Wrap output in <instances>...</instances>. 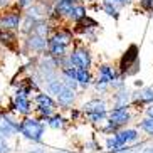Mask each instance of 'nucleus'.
Masks as SVG:
<instances>
[{"mask_svg":"<svg viewBox=\"0 0 153 153\" xmlns=\"http://www.w3.org/2000/svg\"><path fill=\"white\" fill-rule=\"evenodd\" d=\"M45 121H42L39 116L30 114L24 116L20 120V135L32 145H42L45 136Z\"/></svg>","mask_w":153,"mask_h":153,"instance_id":"1","label":"nucleus"},{"mask_svg":"<svg viewBox=\"0 0 153 153\" xmlns=\"http://www.w3.org/2000/svg\"><path fill=\"white\" fill-rule=\"evenodd\" d=\"M69 59L76 69H93V52L84 42H74L69 51Z\"/></svg>","mask_w":153,"mask_h":153,"instance_id":"2","label":"nucleus"},{"mask_svg":"<svg viewBox=\"0 0 153 153\" xmlns=\"http://www.w3.org/2000/svg\"><path fill=\"white\" fill-rule=\"evenodd\" d=\"M135 118H136V109H133L131 104L130 106H113L108 111V121L116 125L118 128L128 126Z\"/></svg>","mask_w":153,"mask_h":153,"instance_id":"3","label":"nucleus"},{"mask_svg":"<svg viewBox=\"0 0 153 153\" xmlns=\"http://www.w3.org/2000/svg\"><path fill=\"white\" fill-rule=\"evenodd\" d=\"M47 42L49 39L41 37L30 32V34H25L22 36V41H20V47L25 54H34V56H41L44 52H47Z\"/></svg>","mask_w":153,"mask_h":153,"instance_id":"4","label":"nucleus"},{"mask_svg":"<svg viewBox=\"0 0 153 153\" xmlns=\"http://www.w3.org/2000/svg\"><path fill=\"white\" fill-rule=\"evenodd\" d=\"M22 22H24V10H20L19 7H12L5 12H0V29L20 32Z\"/></svg>","mask_w":153,"mask_h":153,"instance_id":"5","label":"nucleus"},{"mask_svg":"<svg viewBox=\"0 0 153 153\" xmlns=\"http://www.w3.org/2000/svg\"><path fill=\"white\" fill-rule=\"evenodd\" d=\"M0 135L7 136L9 140L20 135V121L15 118V114L9 111H0Z\"/></svg>","mask_w":153,"mask_h":153,"instance_id":"6","label":"nucleus"},{"mask_svg":"<svg viewBox=\"0 0 153 153\" xmlns=\"http://www.w3.org/2000/svg\"><path fill=\"white\" fill-rule=\"evenodd\" d=\"M153 104V86H143V88H136L133 91V98H131V106L136 111H143L145 106Z\"/></svg>","mask_w":153,"mask_h":153,"instance_id":"7","label":"nucleus"},{"mask_svg":"<svg viewBox=\"0 0 153 153\" xmlns=\"http://www.w3.org/2000/svg\"><path fill=\"white\" fill-rule=\"evenodd\" d=\"M136 61H140V47L136 44H130L128 47H126V51L121 54V57H120V62H118L120 72L126 77L128 69H130Z\"/></svg>","mask_w":153,"mask_h":153,"instance_id":"8","label":"nucleus"},{"mask_svg":"<svg viewBox=\"0 0 153 153\" xmlns=\"http://www.w3.org/2000/svg\"><path fill=\"white\" fill-rule=\"evenodd\" d=\"M79 108L86 114H93V113H108L109 111V103L104 96H94V98L86 99L84 103H81Z\"/></svg>","mask_w":153,"mask_h":153,"instance_id":"9","label":"nucleus"},{"mask_svg":"<svg viewBox=\"0 0 153 153\" xmlns=\"http://www.w3.org/2000/svg\"><path fill=\"white\" fill-rule=\"evenodd\" d=\"M77 98H79V91L71 89L64 84L62 89L59 91V94L56 96V101L59 104V109H64V111H69L71 108H74L77 103Z\"/></svg>","mask_w":153,"mask_h":153,"instance_id":"10","label":"nucleus"},{"mask_svg":"<svg viewBox=\"0 0 153 153\" xmlns=\"http://www.w3.org/2000/svg\"><path fill=\"white\" fill-rule=\"evenodd\" d=\"M114 136H116L118 141H120L121 145H125V146L135 145L136 141L141 140V136H140V130L136 128V126H125V128H121L120 131H116Z\"/></svg>","mask_w":153,"mask_h":153,"instance_id":"11","label":"nucleus"},{"mask_svg":"<svg viewBox=\"0 0 153 153\" xmlns=\"http://www.w3.org/2000/svg\"><path fill=\"white\" fill-rule=\"evenodd\" d=\"M20 32L17 30H7V29H0V42L5 49L9 51H19L20 49Z\"/></svg>","mask_w":153,"mask_h":153,"instance_id":"12","label":"nucleus"},{"mask_svg":"<svg viewBox=\"0 0 153 153\" xmlns=\"http://www.w3.org/2000/svg\"><path fill=\"white\" fill-rule=\"evenodd\" d=\"M34 104L36 108H47L52 111H59V104L54 96H51L47 91H37L34 94Z\"/></svg>","mask_w":153,"mask_h":153,"instance_id":"13","label":"nucleus"},{"mask_svg":"<svg viewBox=\"0 0 153 153\" xmlns=\"http://www.w3.org/2000/svg\"><path fill=\"white\" fill-rule=\"evenodd\" d=\"M131 98H133V91L130 88H123L120 91H113L111 96H109L113 106H130Z\"/></svg>","mask_w":153,"mask_h":153,"instance_id":"14","label":"nucleus"},{"mask_svg":"<svg viewBox=\"0 0 153 153\" xmlns=\"http://www.w3.org/2000/svg\"><path fill=\"white\" fill-rule=\"evenodd\" d=\"M79 2H82V0H52V12H56L66 22V17L71 12V9Z\"/></svg>","mask_w":153,"mask_h":153,"instance_id":"15","label":"nucleus"},{"mask_svg":"<svg viewBox=\"0 0 153 153\" xmlns=\"http://www.w3.org/2000/svg\"><path fill=\"white\" fill-rule=\"evenodd\" d=\"M69 123H71V120H69V118H66L61 111L54 113L52 116H49L47 120H45V125H47V128H51V130H54V131L66 130V128L69 126Z\"/></svg>","mask_w":153,"mask_h":153,"instance_id":"16","label":"nucleus"},{"mask_svg":"<svg viewBox=\"0 0 153 153\" xmlns=\"http://www.w3.org/2000/svg\"><path fill=\"white\" fill-rule=\"evenodd\" d=\"M86 15H89L88 14V7L84 5V2H79V4H76L74 7H72L71 12L68 14V17H66V24H74V25H76L77 22H81Z\"/></svg>","mask_w":153,"mask_h":153,"instance_id":"17","label":"nucleus"},{"mask_svg":"<svg viewBox=\"0 0 153 153\" xmlns=\"http://www.w3.org/2000/svg\"><path fill=\"white\" fill-rule=\"evenodd\" d=\"M76 79H77V84H79L81 91H88L94 84V74H93L91 69H77Z\"/></svg>","mask_w":153,"mask_h":153,"instance_id":"18","label":"nucleus"},{"mask_svg":"<svg viewBox=\"0 0 153 153\" xmlns=\"http://www.w3.org/2000/svg\"><path fill=\"white\" fill-rule=\"evenodd\" d=\"M69 51H71V47H66V45H62V44H57V42L51 41V39H49V42H47V52H49L51 56H54L56 59L68 56Z\"/></svg>","mask_w":153,"mask_h":153,"instance_id":"19","label":"nucleus"},{"mask_svg":"<svg viewBox=\"0 0 153 153\" xmlns=\"http://www.w3.org/2000/svg\"><path fill=\"white\" fill-rule=\"evenodd\" d=\"M99 7H101V10H103L104 14L113 17L114 20L120 19V7L113 0H99Z\"/></svg>","mask_w":153,"mask_h":153,"instance_id":"20","label":"nucleus"},{"mask_svg":"<svg viewBox=\"0 0 153 153\" xmlns=\"http://www.w3.org/2000/svg\"><path fill=\"white\" fill-rule=\"evenodd\" d=\"M136 128H138L141 133L146 135V140H153V118L143 116L136 123Z\"/></svg>","mask_w":153,"mask_h":153,"instance_id":"21","label":"nucleus"},{"mask_svg":"<svg viewBox=\"0 0 153 153\" xmlns=\"http://www.w3.org/2000/svg\"><path fill=\"white\" fill-rule=\"evenodd\" d=\"M103 148H104V152H108V153H116V152H120V150L125 148V145L120 143L114 135H106Z\"/></svg>","mask_w":153,"mask_h":153,"instance_id":"22","label":"nucleus"},{"mask_svg":"<svg viewBox=\"0 0 153 153\" xmlns=\"http://www.w3.org/2000/svg\"><path fill=\"white\" fill-rule=\"evenodd\" d=\"M62 86H64L62 79H61V76H57V77H54V79H51V81L44 82V89L47 91L51 96L56 98V96L59 94V91L62 89Z\"/></svg>","mask_w":153,"mask_h":153,"instance_id":"23","label":"nucleus"},{"mask_svg":"<svg viewBox=\"0 0 153 153\" xmlns=\"http://www.w3.org/2000/svg\"><path fill=\"white\" fill-rule=\"evenodd\" d=\"M74 27H76V29H98V27H99V24H98V20H94L93 17L86 15V17L82 19L81 22H77Z\"/></svg>","mask_w":153,"mask_h":153,"instance_id":"24","label":"nucleus"},{"mask_svg":"<svg viewBox=\"0 0 153 153\" xmlns=\"http://www.w3.org/2000/svg\"><path fill=\"white\" fill-rule=\"evenodd\" d=\"M103 150L104 148L96 141V140H93V141H86L84 143V153H101Z\"/></svg>","mask_w":153,"mask_h":153,"instance_id":"25","label":"nucleus"},{"mask_svg":"<svg viewBox=\"0 0 153 153\" xmlns=\"http://www.w3.org/2000/svg\"><path fill=\"white\" fill-rule=\"evenodd\" d=\"M12 152H14V148H12L9 138L0 135V153H12Z\"/></svg>","mask_w":153,"mask_h":153,"instance_id":"26","label":"nucleus"},{"mask_svg":"<svg viewBox=\"0 0 153 153\" xmlns=\"http://www.w3.org/2000/svg\"><path fill=\"white\" fill-rule=\"evenodd\" d=\"M84 118V113H82V109L81 108H71L69 109V120L71 121H79V120H82Z\"/></svg>","mask_w":153,"mask_h":153,"instance_id":"27","label":"nucleus"},{"mask_svg":"<svg viewBox=\"0 0 153 153\" xmlns=\"http://www.w3.org/2000/svg\"><path fill=\"white\" fill-rule=\"evenodd\" d=\"M138 7L143 12H152L153 14V0H138Z\"/></svg>","mask_w":153,"mask_h":153,"instance_id":"28","label":"nucleus"},{"mask_svg":"<svg viewBox=\"0 0 153 153\" xmlns=\"http://www.w3.org/2000/svg\"><path fill=\"white\" fill-rule=\"evenodd\" d=\"M140 69H141V61H136L133 66H131L130 69H128V72H126V77H133V76H136L140 72Z\"/></svg>","mask_w":153,"mask_h":153,"instance_id":"29","label":"nucleus"},{"mask_svg":"<svg viewBox=\"0 0 153 153\" xmlns=\"http://www.w3.org/2000/svg\"><path fill=\"white\" fill-rule=\"evenodd\" d=\"M37 0H15V7H19L20 10H25L29 9L32 4H36Z\"/></svg>","mask_w":153,"mask_h":153,"instance_id":"30","label":"nucleus"},{"mask_svg":"<svg viewBox=\"0 0 153 153\" xmlns=\"http://www.w3.org/2000/svg\"><path fill=\"white\" fill-rule=\"evenodd\" d=\"M12 7H15V0H0V12H5Z\"/></svg>","mask_w":153,"mask_h":153,"instance_id":"31","label":"nucleus"},{"mask_svg":"<svg viewBox=\"0 0 153 153\" xmlns=\"http://www.w3.org/2000/svg\"><path fill=\"white\" fill-rule=\"evenodd\" d=\"M25 153H49L44 146H30L29 150H25Z\"/></svg>","mask_w":153,"mask_h":153,"instance_id":"32","label":"nucleus"},{"mask_svg":"<svg viewBox=\"0 0 153 153\" xmlns=\"http://www.w3.org/2000/svg\"><path fill=\"white\" fill-rule=\"evenodd\" d=\"M143 116H148V118H153V104H148V106H145L143 111Z\"/></svg>","mask_w":153,"mask_h":153,"instance_id":"33","label":"nucleus"},{"mask_svg":"<svg viewBox=\"0 0 153 153\" xmlns=\"http://www.w3.org/2000/svg\"><path fill=\"white\" fill-rule=\"evenodd\" d=\"M113 2H114V4L120 7V9H123V7H126V5H130L133 0H113Z\"/></svg>","mask_w":153,"mask_h":153,"instance_id":"34","label":"nucleus"},{"mask_svg":"<svg viewBox=\"0 0 153 153\" xmlns=\"http://www.w3.org/2000/svg\"><path fill=\"white\" fill-rule=\"evenodd\" d=\"M141 153H153V143H150V141H146V145L143 146V150H141Z\"/></svg>","mask_w":153,"mask_h":153,"instance_id":"35","label":"nucleus"},{"mask_svg":"<svg viewBox=\"0 0 153 153\" xmlns=\"http://www.w3.org/2000/svg\"><path fill=\"white\" fill-rule=\"evenodd\" d=\"M116 153H138V152H136V150L130 145V146H125L123 150H120V152H116Z\"/></svg>","mask_w":153,"mask_h":153,"instance_id":"36","label":"nucleus"},{"mask_svg":"<svg viewBox=\"0 0 153 153\" xmlns=\"http://www.w3.org/2000/svg\"><path fill=\"white\" fill-rule=\"evenodd\" d=\"M135 88H143V82H141V79H136V81H135Z\"/></svg>","mask_w":153,"mask_h":153,"instance_id":"37","label":"nucleus"},{"mask_svg":"<svg viewBox=\"0 0 153 153\" xmlns=\"http://www.w3.org/2000/svg\"><path fill=\"white\" fill-rule=\"evenodd\" d=\"M54 153H71V152H66V150H57V152H54Z\"/></svg>","mask_w":153,"mask_h":153,"instance_id":"38","label":"nucleus"},{"mask_svg":"<svg viewBox=\"0 0 153 153\" xmlns=\"http://www.w3.org/2000/svg\"><path fill=\"white\" fill-rule=\"evenodd\" d=\"M2 49H4V45H2V42H0V52H2Z\"/></svg>","mask_w":153,"mask_h":153,"instance_id":"39","label":"nucleus"}]
</instances>
